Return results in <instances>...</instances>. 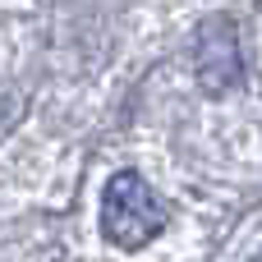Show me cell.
<instances>
[{
    "label": "cell",
    "instance_id": "cell-2",
    "mask_svg": "<svg viewBox=\"0 0 262 262\" xmlns=\"http://www.w3.org/2000/svg\"><path fill=\"white\" fill-rule=\"evenodd\" d=\"M193 69H198V83L203 92L221 97L239 83V46H235V23L230 18H207L198 28V41H193Z\"/></svg>",
    "mask_w": 262,
    "mask_h": 262
},
{
    "label": "cell",
    "instance_id": "cell-1",
    "mask_svg": "<svg viewBox=\"0 0 262 262\" xmlns=\"http://www.w3.org/2000/svg\"><path fill=\"white\" fill-rule=\"evenodd\" d=\"M161 230H166V203L152 193V184L143 175H134V170L111 175L106 180V193H101V235L115 249L138 253Z\"/></svg>",
    "mask_w": 262,
    "mask_h": 262
}]
</instances>
